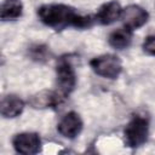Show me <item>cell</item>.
<instances>
[{
	"label": "cell",
	"mask_w": 155,
	"mask_h": 155,
	"mask_svg": "<svg viewBox=\"0 0 155 155\" xmlns=\"http://www.w3.org/2000/svg\"><path fill=\"white\" fill-rule=\"evenodd\" d=\"M40 21L52 28H86L91 25V17L78 13L73 7L63 4H46L38 8Z\"/></svg>",
	"instance_id": "6da1fadb"
},
{
	"label": "cell",
	"mask_w": 155,
	"mask_h": 155,
	"mask_svg": "<svg viewBox=\"0 0 155 155\" xmlns=\"http://www.w3.org/2000/svg\"><path fill=\"white\" fill-rule=\"evenodd\" d=\"M149 133V121L143 115H134L124 130L125 143L130 148H138L145 143Z\"/></svg>",
	"instance_id": "7a4b0ae2"
},
{
	"label": "cell",
	"mask_w": 155,
	"mask_h": 155,
	"mask_svg": "<svg viewBox=\"0 0 155 155\" xmlns=\"http://www.w3.org/2000/svg\"><path fill=\"white\" fill-rule=\"evenodd\" d=\"M90 65L97 75L105 79H116L122 70V63L120 58L110 53L94 57L91 59Z\"/></svg>",
	"instance_id": "3957f363"
},
{
	"label": "cell",
	"mask_w": 155,
	"mask_h": 155,
	"mask_svg": "<svg viewBox=\"0 0 155 155\" xmlns=\"http://www.w3.org/2000/svg\"><path fill=\"white\" fill-rule=\"evenodd\" d=\"M76 78L71 64L67 59H62L57 65V87L58 92L65 97L75 87Z\"/></svg>",
	"instance_id": "277c9868"
},
{
	"label": "cell",
	"mask_w": 155,
	"mask_h": 155,
	"mask_svg": "<svg viewBox=\"0 0 155 155\" xmlns=\"http://www.w3.org/2000/svg\"><path fill=\"white\" fill-rule=\"evenodd\" d=\"M12 145L17 153L24 154V155H30V154L39 153L40 147H41V140H40V137L38 133L23 132V133H18L13 137Z\"/></svg>",
	"instance_id": "5b68a950"
},
{
	"label": "cell",
	"mask_w": 155,
	"mask_h": 155,
	"mask_svg": "<svg viewBox=\"0 0 155 155\" xmlns=\"http://www.w3.org/2000/svg\"><path fill=\"white\" fill-rule=\"evenodd\" d=\"M148 18H149L148 12L138 5H130L122 8L121 19L125 27L130 30H134L143 27L148 22Z\"/></svg>",
	"instance_id": "8992f818"
},
{
	"label": "cell",
	"mask_w": 155,
	"mask_h": 155,
	"mask_svg": "<svg viewBox=\"0 0 155 155\" xmlns=\"http://www.w3.org/2000/svg\"><path fill=\"white\" fill-rule=\"evenodd\" d=\"M82 130V120L80 115L75 111L67 113L58 122L57 131L65 138L73 139L80 134Z\"/></svg>",
	"instance_id": "52a82bcc"
},
{
	"label": "cell",
	"mask_w": 155,
	"mask_h": 155,
	"mask_svg": "<svg viewBox=\"0 0 155 155\" xmlns=\"http://www.w3.org/2000/svg\"><path fill=\"white\" fill-rule=\"evenodd\" d=\"M61 98H63V96L59 92L42 90L30 97L29 104L35 109H46V108H52L59 104Z\"/></svg>",
	"instance_id": "ba28073f"
},
{
	"label": "cell",
	"mask_w": 155,
	"mask_h": 155,
	"mask_svg": "<svg viewBox=\"0 0 155 155\" xmlns=\"http://www.w3.org/2000/svg\"><path fill=\"white\" fill-rule=\"evenodd\" d=\"M121 13H122V8L120 4L117 1H109L99 7L96 18L99 23L108 25L121 18Z\"/></svg>",
	"instance_id": "9c48e42d"
},
{
	"label": "cell",
	"mask_w": 155,
	"mask_h": 155,
	"mask_svg": "<svg viewBox=\"0 0 155 155\" xmlns=\"http://www.w3.org/2000/svg\"><path fill=\"white\" fill-rule=\"evenodd\" d=\"M24 109V102L15 96V94H8L2 98L1 101V115L7 119H12L18 116Z\"/></svg>",
	"instance_id": "30bf717a"
},
{
	"label": "cell",
	"mask_w": 155,
	"mask_h": 155,
	"mask_svg": "<svg viewBox=\"0 0 155 155\" xmlns=\"http://www.w3.org/2000/svg\"><path fill=\"white\" fill-rule=\"evenodd\" d=\"M132 41V30L125 28L115 29L110 33L108 38L109 45L115 50H125L131 45Z\"/></svg>",
	"instance_id": "8fae6325"
},
{
	"label": "cell",
	"mask_w": 155,
	"mask_h": 155,
	"mask_svg": "<svg viewBox=\"0 0 155 155\" xmlns=\"http://www.w3.org/2000/svg\"><path fill=\"white\" fill-rule=\"evenodd\" d=\"M23 5L21 0H5L1 5V19L15 21L22 16Z\"/></svg>",
	"instance_id": "7c38bea8"
},
{
	"label": "cell",
	"mask_w": 155,
	"mask_h": 155,
	"mask_svg": "<svg viewBox=\"0 0 155 155\" xmlns=\"http://www.w3.org/2000/svg\"><path fill=\"white\" fill-rule=\"evenodd\" d=\"M47 56H48V51H47V47L46 46L35 45V46L30 47V57L33 59L39 61V62H42V61H46L47 59Z\"/></svg>",
	"instance_id": "4fadbf2b"
},
{
	"label": "cell",
	"mask_w": 155,
	"mask_h": 155,
	"mask_svg": "<svg viewBox=\"0 0 155 155\" xmlns=\"http://www.w3.org/2000/svg\"><path fill=\"white\" fill-rule=\"evenodd\" d=\"M143 51L150 56H155V34L145 38L143 42Z\"/></svg>",
	"instance_id": "5bb4252c"
}]
</instances>
